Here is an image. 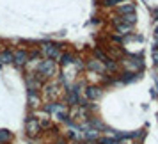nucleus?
<instances>
[{"instance_id":"1","label":"nucleus","mask_w":158,"mask_h":144,"mask_svg":"<svg viewBox=\"0 0 158 144\" xmlns=\"http://www.w3.org/2000/svg\"><path fill=\"white\" fill-rule=\"evenodd\" d=\"M46 112H52V114L55 116L57 119L60 121H68V116H66V107L62 103H48L46 107H44Z\"/></svg>"},{"instance_id":"2","label":"nucleus","mask_w":158,"mask_h":144,"mask_svg":"<svg viewBox=\"0 0 158 144\" xmlns=\"http://www.w3.org/2000/svg\"><path fill=\"white\" fill-rule=\"evenodd\" d=\"M37 71L44 75V77H52L55 73V62L52 59H46V61H39L37 62Z\"/></svg>"},{"instance_id":"3","label":"nucleus","mask_w":158,"mask_h":144,"mask_svg":"<svg viewBox=\"0 0 158 144\" xmlns=\"http://www.w3.org/2000/svg\"><path fill=\"white\" fill-rule=\"evenodd\" d=\"M41 52H43L44 55L48 59H52V61H55V59H60V50H59V46L55 43H44L43 46H41Z\"/></svg>"},{"instance_id":"4","label":"nucleus","mask_w":158,"mask_h":144,"mask_svg":"<svg viewBox=\"0 0 158 144\" xmlns=\"http://www.w3.org/2000/svg\"><path fill=\"white\" fill-rule=\"evenodd\" d=\"M124 62V66L128 68L130 71L133 73V71H139V70H142V66H144V61L140 57H133V55H130L128 59H124L123 61Z\"/></svg>"},{"instance_id":"5","label":"nucleus","mask_w":158,"mask_h":144,"mask_svg":"<svg viewBox=\"0 0 158 144\" xmlns=\"http://www.w3.org/2000/svg\"><path fill=\"white\" fill-rule=\"evenodd\" d=\"M25 128H27V133H29V135H37L39 130H41V125H39L34 117H29L27 123H25Z\"/></svg>"},{"instance_id":"6","label":"nucleus","mask_w":158,"mask_h":144,"mask_svg":"<svg viewBox=\"0 0 158 144\" xmlns=\"http://www.w3.org/2000/svg\"><path fill=\"white\" fill-rule=\"evenodd\" d=\"M80 94H78V87L71 86L69 87V93H68V103L69 105H80Z\"/></svg>"},{"instance_id":"7","label":"nucleus","mask_w":158,"mask_h":144,"mask_svg":"<svg viewBox=\"0 0 158 144\" xmlns=\"http://www.w3.org/2000/svg\"><path fill=\"white\" fill-rule=\"evenodd\" d=\"M87 70L96 71V73H103V71H105V66H103V62L98 61V59H91V61L87 62Z\"/></svg>"},{"instance_id":"8","label":"nucleus","mask_w":158,"mask_h":144,"mask_svg":"<svg viewBox=\"0 0 158 144\" xmlns=\"http://www.w3.org/2000/svg\"><path fill=\"white\" fill-rule=\"evenodd\" d=\"M13 55H15V62H16L18 66H23V64H27V62H29V53H27V52L16 50Z\"/></svg>"},{"instance_id":"9","label":"nucleus","mask_w":158,"mask_h":144,"mask_svg":"<svg viewBox=\"0 0 158 144\" xmlns=\"http://www.w3.org/2000/svg\"><path fill=\"white\" fill-rule=\"evenodd\" d=\"M0 62H2V64H11V62H15V55H13V52H9V50L0 52Z\"/></svg>"},{"instance_id":"10","label":"nucleus","mask_w":158,"mask_h":144,"mask_svg":"<svg viewBox=\"0 0 158 144\" xmlns=\"http://www.w3.org/2000/svg\"><path fill=\"white\" fill-rule=\"evenodd\" d=\"M100 96H101V89H98V87H85V98L96 100V98H100Z\"/></svg>"},{"instance_id":"11","label":"nucleus","mask_w":158,"mask_h":144,"mask_svg":"<svg viewBox=\"0 0 158 144\" xmlns=\"http://www.w3.org/2000/svg\"><path fill=\"white\" fill-rule=\"evenodd\" d=\"M139 77H140V73H123V84H131V82H135V80H139Z\"/></svg>"},{"instance_id":"12","label":"nucleus","mask_w":158,"mask_h":144,"mask_svg":"<svg viewBox=\"0 0 158 144\" xmlns=\"http://www.w3.org/2000/svg\"><path fill=\"white\" fill-rule=\"evenodd\" d=\"M115 30H117V34L119 36H126L131 32V25H126V23H117L115 25Z\"/></svg>"},{"instance_id":"13","label":"nucleus","mask_w":158,"mask_h":144,"mask_svg":"<svg viewBox=\"0 0 158 144\" xmlns=\"http://www.w3.org/2000/svg\"><path fill=\"white\" fill-rule=\"evenodd\" d=\"M133 11H135V6H133V4H126V6H119V7H117V13H119V15H130V13H133Z\"/></svg>"},{"instance_id":"14","label":"nucleus","mask_w":158,"mask_h":144,"mask_svg":"<svg viewBox=\"0 0 158 144\" xmlns=\"http://www.w3.org/2000/svg\"><path fill=\"white\" fill-rule=\"evenodd\" d=\"M27 87H29L30 93H36L37 89H39V82H37L34 77H29V78H27Z\"/></svg>"},{"instance_id":"15","label":"nucleus","mask_w":158,"mask_h":144,"mask_svg":"<svg viewBox=\"0 0 158 144\" xmlns=\"http://www.w3.org/2000/svg\"><path fill=\"white\" fill-rule=\"evenodd\" d=\"M98 144H119V141L115 137H100Z\"/></svg>"},{"instance_id":"16","label":"nucleus","mask_w":158,"mask_h":144,"mask_svg":"<svg viewBox=\"0 0 158 144\" xmlns=\"http://www.w3.org/2000/svg\"><path fill=\"white\" fill-rule=\"evenodd\" d=\"M59 61H60V64H62V66H68V64H71V62H73V55H71V53H62Z\"/></svg>"},{"instance_id":"17","label":"nucleus","mask_w":158,"mask_h":144,"mask_svg":"<svg viewBox=\"0 0 158 144\" xmlns=\"http://www.w3.org/2000/svg\"><path fill=\"white\" fill-rule=\"evenodd\" d=\"M9 139H11V132L9 130H0V144L7 142Z\"/></svg>"},{"instance_id":"18","label":"nucleus","mask_w":158,"mask_h":144,"mask_svg":"<svg viewBox=\"0 0 158 144\" xmlns=\"http://www.w3.org/2000/svg\"><path fill=\"white\" fill-rule=\"evenodd\" d=\"M46 94L52 96V98H53V96H57V87H55V86H48V87H46Z\"/></svg>"},{"instance_id":"19","label":"nucleus","mask_w":158,"mask_h":144,"mask_svg":"<svg viewBox=\"0 0 158 144\" xmlns=\"http://www.w3.org/2000/svg\"><path fill=\"white\" fill-rule=\"evenodd\" d=\"M29 101H32V105H37V101H39V100H37V94L36 93H30V91H29Z\"/></svg>"},{"instance_id":"20","label":"nucleus","mask_w":158,"mask_h":144,"mask_svg":"<svg viewBox=\"0 0 158 144\" xmlns=\"http://www.w3.org/2000/svg\"><path fill=\"white\" fill-rule=\"evenodd\" d=\"M119 2H123V0H105V6H115Z\"/></svg>"},{"instance_id":"21","label":"nucleus","mask_w":158,"mask_h":144,"mask_svg":"<svg viewBox=\"0 0 158 144\" xmlns=\"http://www.w3.org/2000/svg\"><path fill=\"white\" fill-rule=\"evenodd\" d=\"M153 61H155V64L158 66V50H156V48L153 50Z\"/></svg>"},{"instance_id":"22","label":"nucleus","mask_w":158,"mask_h":144,"mask_svg":"<svg viewBox=\"0 0 158 144\" xmlns=\"http://www.w3.org/2000/svg\"><path fill=\"white\" fill-rule=\"evenodd\" d=\"M155 15H156V18H158V9H155Z\"/></svg>"},{"instance_id":"23","label":"nucleus","mask_w":158,"mask_h":144,"mask_svg":"<svg viewBox=\"0 0 158 144\" xmlns=\"http://www.w3.org/2000/svg\"><path fill=\"white\" fill-rule=\"evenodd\" d=\"M0 66H2V62H0Z\"/></svg>"}]
</instances>
